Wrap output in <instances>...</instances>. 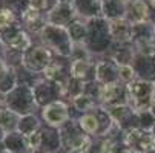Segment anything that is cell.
Masks as SVG:
<instances>
[{
    "label": "cell",
    "instance_id": "obj_14",
    "mask_svg": "<svg viewBox=\"0 0 155 153\" xmlns=\"http://www.w3.org/2000/svg\"><path fill=\"white\" fill-rule=\"evenodd\" d=\"M69 75L72 78L81 80L84 83L95 80V61L94 60H71L69 61Z\"/></svg>",
    "mask_w": 155,
    "mask_h": 153
},
{
    "label": "cell",
    "instance_id": "obj_35",
    "mask_svg": "<svg viewBox=\"0 0 155 153\" xmlns=\"http://www.w3.org/2000/svg\"><path fill=\"white\" fill-rule=\"evenodd\" d=\"M6 107V95L5 94H0V110Z\"/></svg>",
    "mask_w": 155,
    "mask_h": 153
},
{
    "label": "cell",
    "instance_id": "obj_12",
    "mask_svg": "<svg viewBox=\"0 0 155 153\" xmlns=\"http://www.w3.org/2000/svg\"><path fill=\"white\" fill-rule=\"evenodd\" d=\"M109 21V32L112 43L115 45H129L132 43V23L127 18H115Z\"/></svg>",
    "mask_w": 155,
    "mask_h": 153
},
{
    "label": "cell",
    "instance_id": "obj_27",
    "mask_svg": "<svg viewBox=\"0 0 155 153\" xmlns=\"http://www.w3.org/2000/svg\"><path fill=\"white\" fill-rule=\"evenodd\" d=\"M92 147V138L91 135L87 133H81L71 145V150H75V151H80V153H87Z\"/></svg>",
    "mask_w": 155,
    "mask_h": 153
},
{
    "label": "cell",
    "instance_id": "obj_21",
    "mask_svg": "<svg viewBox=\"0 0 155 153\" xmlns=\"http://www.w3.org/2000/svg\"><path fill=\"white\" fill-rule=\"evenodd\" d=\"M68 32L74 45H84L87 38V20L77 17L68 26Z\"/></svg>",
    "mask_w": 155,
    "mask_h": 153
},
{
    "label": "cell",
    "instance_id": "obj_23",
    "mask_svg": "<svg viewBox=\"0 0 155 153\" xmlns=\"http://www.w3.org/2000/svg\"><path fill=\"white\" fill-rule=\"evenodd\" d=\"M78 124H80V127H81V130L84 133L98 136V133H100V121H98L94 110L87 112V113H83L78 118Z\"/></svg>",
    "mask_w": 155,
    "mask_h": 153
},
{
    "label": "cell",
    "instance_id": "obj_34",
    "mask_svg": "<svg viewBox=\"0 0 155 153\" xmlns=\"http://www.w3.org/2000/svg\"><path fill=\"white\" fill-rule=\"evenodd\" d=\"M28 5H29V8H32L35 11H40V12H43V11L48 12L51 9L49 0H28Z\"/></svg>",
    "mask_w": 155,
    "mask_h": 153
},
{
    "label": "cell",
    "instance_id": "obj_30",
    "mask_svg": "<svg viewBox=\"0 0 155 153\" xmlns=\"http://www.w3.org/2000/svg\"><path fill=\"white\" fill-rule=\"evenodd\" d=\"M118 77H120V81L124 83V84H129L134 80H137V72L134 69L132 64H124V66H118Z\"/></svg>",
    "mask_w": 155,
    "mask_h": 153
},
{
    "label": "cell",
    "instance_id": "obj_38",
    "mask_svg": "<svg viewBox=\"0 0 155 153\" xmlns=\"http://www.w3.org/2000/svg\"><path fill=\"white\" fill-rule=\"evenodd\" d=\"M149 110H150V113L155 116V97H153V100H152V103H150V107H149Z\"/></svg>",
    "mask_w": 155,
    "mask_h": 153
},
{
    "label": "cell",
    "instance_id": "obj_16",
    "mask_svg": "<svg viewBox=\"0 0 155 153\" xmlns=\"http://www.w3.org/2000/svg\"><path fill=\"white\" fill-rule=\"evenodd\" d=\"M20 23L23 25V28L29 32H35L40 34V31L45 28V25L48 23L46 20V12L43 14L40 11H35L32 8H26L25 12L20 15Z\"/></svg>",
    "mask_w": 155,
    "mask_h": 153
},
{
    "label": "cell",
    "instance_id": "obj_26",
    "mask_svg": "<svg viewBox=\"0 0 155 153\" xmlns=\"http://www.w3.org/2000/svg\"><path fill=\"white\" fill-rule=\"evenodd\" d=\"M3 144H5V148L9 150L11 153H18L20 150H23L26 147V136L18 133L17 130L15 132H9V133H6Z\"/></svg>",
    "mask_w": 155,
    "mask_h": 153
},
{
    "label": "cell",
    "instance_id": "obj_15",
    "mask_svg": "<svg viewBox=\"0 0 155 153\" xmlns=\"http://www.w3.org/2000/svg\"><path fill=\"white\" fill-rule=\"evenodd\" d=\"M137 77L146 81H155V54L150 55H135V60L132 63Z\"/></svg>",
    "mask_w": 155,
    "mask_h": 153
},
{
    "label": "cell",
    "instance_id": "obj_19",
    "mask_svg": "<svg viewBox=\"0 0 155 153\" xmlns=\"http://www.w3.org/2000/svg\"><path fill=\"white\" fill-rule=\"evenodd\" d=\"M17 84H18L17 71L8 66L5 58H2L0 60V94L8 95Z\"/></svg>",
    "mask_w": 155,
    "mask_h": 153
},
{
    "label": "cell",
    "instance_id": "obj_31",
    "mask_svg": "<svg viewBox=\"0 0 155 153\" xmlns=\"http://www.w3.org/2000/svg\"><path fill=\"white\" fill-rule=\"evenodd\" d=\"M138 121H140V129L152 132V129L155 126V116L150 113V110H141V112H138Z\"/></svg>",
    "mask_w": 155,
    "mask_h": 153
},
{
    "label": "cell",
    "instance_id": "obj_6",
    "mask_svg": "<svg viewBox=\"0 0 155 153\" xmlns=\"http://www.w3.org/2000/svg\"><path fill=\"white\" fill-rule=\"evenodd\" d=\"M0 40L3 41L6 49L18 51V52H23V54L32 46L31 35L23 28V25H21L20 21H17V23H14L11 28L0 32Z\"/></svg>",
    "mask_w": 155,
    "mask_h": 153
},
{
    "label": "cell",
    "instance_id": "obj_40",
    "mask_svg": "<svg viewBox=\"0 0 155 153\" xmlns=\"http://www.w3.org/2000/svg\"><path fill=\"white\" fill-rule=\"evenodd\" d=\"M146 153H155V148H152V150H149V151H146Z\"/></svg>",
    "mask_w": 155,
    "mask_h": 153
},
{
    "label": "cell",
    "instance_id": "obj_13",
    "mask_svg": "<svg viewBox=\"0 0 155 153\" xmlns=\"http://www.w3.org/2000/svg\"><path fill=\"white\" fill-rule=\"evenodd\" d=\"M150 15H152V8H150L149 0H130L129 2L126 18L132 25L150 21Z\"/></svg>",
    "mask_w": 155,
    "mask_h": 153
},
{
    "label": "cell",
    "instance_id": "obj_41",
    "mask_svg": "<svg viewBox=\"0 0 155 153\" xmlns=\"http://www.w3.org/2000/svg\"><path fill=\"white\" fill-rule=\"evenodd\" d=\"M60 2H74V0H60Z\"/></svg>",
    "mask_w": 155,
    "mask_h": 153
},
{
    "label": "cell",
    "instance_id": "obj_3",
    "mask_svg": "<svg viewBox=\"0 0 155 153\" xmlns=\"http://www.w3.org/2000/svg\"><path fill=\"white\" fill-rule=\"evenodd\" d=\"M6 107L20 116L34 113L38 109V104L35 101L32 86L25 84V83H18L6 95Z\"/></svg>",
    "mask_w": 155,
    "mask_h": 153
},
{
    "label": "cell",
    "instance_id": "obj_8",
    "mask_svg": "<svg viewBox=\"0 0 155 153\" xmlns=\"http://www.w3.org/2000/svg\"><path fill=\"white\" fill-rule=\"evenodd\" d=\"M41 118L46 123V126L60 129L71 120V112H69V106L66 101L58 100L54 101L45 107H41Z\"/></svg>",
    "mask_w": 155,
    "mask_h": 153
},
{
    "label": "cell",
    "instance_id": "obj_1",
    "mask_svg": "<svg viewBox=\"0 0 155 153\" xmlns=\"http://www.w3.org/2000/svg\"><path fill=\"white\" fill-rule=\"evenodd\" d=\"M41 45L48 48L52 54H55L60 58H71L74 52V43L69 37L68 28L55 26L51 23H46L38 34Z\"/></svg>",
    "mask_w": 155,
    "mask_h": 153
},
{
    "label": "cell",
    "instance_id": "obj_43",
    "mask_svg": "<svg viewBox=\"0 0 155 153\" xmlns=\"http://www.w3.org/2000/svg\"><path fill=\"white\" fill-rule=\"evenodd\" d=\"M2 153H11V151H9V150H6V148H5V150H3V151H2Z\"/></svg>",
    "mask_w": 155,
    "mask_h": 153
},
{
    "label": "cell",
    "instance_id": "obj_32",
    "mask_svg": "<svg viewBox=\"0 0 155 153\" xmlns=\"http://www.w3.org/2000/svg\"><path fill=\"white\" fill-rule=\"evenodd\" d=\"M41 142H43V136H41V130H38V132L26 136V150L34 153L37 151L40 147H41Z\"/></svg>",
    "mask_w": 155,
    "mask_h": 153
},
{
    "label": "cell",
    "instance_id": "obj_42",
    "mask_svg": "<svg viewBox=\"0 0 155 153\" xmlns=\"http://www.w3.org/2000/svg\"><path fill=\"white\" fill-rule=\"evenodd\" d=\"M69 153H80V151H75V150H69Z\"/></svg>",
    "mask_w": 155,
    "mask_h": 153
},
{
    "label": "cell",
    "instance_id": "obj_2",
    "mask_svg": "<svg viewBox=\"0 0 155 153\" xmlns=\"http://www.w3.org/2000/svg\"><path fill=\"white\" fill-rule=\"evenodd\" d=\"M84 45L92 55H106L112 45V38L109 32V21L104 17L87 20V38Z\"/></svg>",
    "mask_w": 155,
    "mask_h": 153
},
{
    "label": "cell",
    "instance_id": "obj_4",
    "mask_svg": "<svg viewBox=\"0 0 155 153\" xmlns=\"http://www.w3.org/2000/svg\"><path fill=\"white\" fill-rule=\"evenodd\" d=\"M127 95H129V106L134 107L137 112L149 110L150 103L153 100V83L137 78L132 83L126 84Z\"/></svg>",
    "mask_w": 155,
    "mask_h": 153
},
{
    "label": "cell",
    "instance_id": "obj_5",
    "mask_svg": "<svg viewBox=\"0 0 155 153\" xmlns=\"http://www.w3.org/2000/svg\"><path fill=\"white\" fill-rule=\"evenodd\" d=\"M54 60V54L45 48L43 45L31 46L25 54H23V68L35 75H41L49 64Z\"/></svg>",
    "mask_w": 155,
    "mask_h": 153
},
{
    "label": "cell",
    "instance_id": "obj_44",
    "mask_svg": "<svg viewBox=\"0 0 155 153\" xmlns=\"http://www.w3.org/2000/svg\"><path fill=\"white\" fill-rule=\"evenodd\" d=\"M152 133H153V136H155V126H153V129H152Z\"/></svg>",
    "mask_w": 155,
    "mask_h": 153
},
{
    "label": "cell",
    "instance_id": "obj_11",
    "mask_svg": "<svg viewBox=\"0 0 155 153\" xmlns=\"http://www.w3.org/2000/svg\"><path fill=\"white\" fill-rule=\"evenodd\" d=\"M95 80L100 84H109L120 81L118 64L109 57H103L95 61Z\"/></svg>",
    "mask_w": 155,
    "mask_h": 153
},
{
    "label": "cell",
    "instance_id": "obj_20",
    "mask_svg": "<svg viewBox=\"0 0 155 153\" xmlns=\"http://www.w3.org/2000/svg\"><path fill=\"white\" fill-rule=\"evenodd\" d=\"M101 2L103 0H74V6L78 17L84 20H91L101 15Z\"/></svg>",
    "mask_w": 155,
    "mask_h": 153
},
{
    "label": "cell",
    "instance_id": "obj_29",
    "mask_svg": "<svg viewBox=\"0 0 155 153\" xmlns=\"http://www.w3.org/2000/svg\"><path fill=\"white\" fill-rule=\"evenodd\" d=\"M2 3H3L2 8H6V9L12 11L18 18H20L21 14L25 12V9L29 6L28 5V0H2Z\"/></svg>",
    "mask_w": 155,
    "mask_h": 153
},
{
    "label": "cell",
    "instance_id": "obj_37",
    "mask_svg": "<svg viewBox=\"0 0 155 153\" xmlns=\"http://www.w3.org/2000/svg\"><path fill=\"white\" fill-rule=\"evenodd\" d=\"M118 153H137V151H135V150H132V148H129V147H126V145H124V148H121V150H120Z\"/></svg>",
    "mask_w": 155,
    "mask_h": 153
},
{
    "label": "cell",
    "instance_id": "obj_18",
    "mask_svg": "<svg viewBox=\"0 0 155 153\" xmlns=\"http://www.w3.org/2000/svg\"><path fill=\"white\" fill-rule=\"evenodd\" d=\"M129 2L130 0H103L101 2V15L106 20L126 18Z\"/></svg>",
    "mask_w": 155,
    "mask_h": 153
},
{
    "label": "cell",
    "instance_id": "obj_25",
    "mask_svg": "<svg viewBox=\"0 0 155 153\" xmlns=\"http://www.w3.org/2000/svg\"><path fill=\"white\" fill-rule=\"evenodd\" d=\"M18 121H20V115H17L15 112L9 110L8 107H5V109L0 110V127H2L6 133L15 132L17 126H18Z\"/></svg>",
    "mask_w": 155,
    "mask_h": 153
},
{
    "label": "cell",
    "instance_id": "obj_46",
    "mask_svg": "<svg viewBox=\"0 0 155 153\" xmlns=\"http://www.w3.org/2000/svg\"><path fill=\"white\" fill-rule=\"evenodd\" d=\"M45 153H49V151H45Z\"/></svg>",
    "mask_w": 155,
    "mask_h": 153
},
{
    "label": "cell",
    "instance_id": "obj_45",
    "mask_svg": "<svg viewBox=\"0 0 155 153\" xmlns=\"http://www.w3.org/2000/svg\"><path fill=\"white\" fill-rule=\"evenodd\" d=\"M153 95H155V81H153Z\"/></svg>",
    "mask_w": 155,
    "mask_h": 153
},
{
    "label": "cell",
    "instance_id": "obj_39",
    "mask_svg": "<svg viewBox=\"0 0 155 153\" xmlns=\"http://www.w3.org/2000/svg\"><path fill=\"white\" fill-rule=\"evenodd\" d=\"M5 138H6V132H5V130H3L2 127H0V142H3V141H5Z\"/></svg>",
    "mask_w": 155,
    "mask_h": 153
},
{
    "label": "cell",
    "instance_id": "obj_7",
    "mask_svg": "<svg viewBox=\"0 0 155 153\" xmlns=\"http://www.w3.org/2000/svg\"><path fill=\"white\" fill-rule=\"evenodd\" d=\"M98 104L103 107H114L121 104H129V95H127V87L124 83H109L101 84L100 95H98Z\"/></svg>",
    "mask_w": 155,
    "mask_h": 153
},
{
    "label": "cell",
    "instance_id": "obj_10",
    "mask_svg": "<svg viewBox=\"0 0 155 153\" xmlns=\"http://www.w3.org/2000/svg\"><path fill=\"white\" fill-rule=\"evenodd\" d=\"M123 142L126 147L135 150L137 153H146L152 148H155V136L149 130L135 129L126 132L123 135Z\"/></svg>",
    "mask_w": 155,
    "mask_h": 153
},
{
    "label": "cell",
    "instance_id": "obj_33",
    "mask_svg": "<svg viewBox=\"0 0 155 153\" xmlns=\"http://www.w3.org/2000/svg\"><path fill=\"white\" fill-rule=\"evenodd\" d=\"M115 141L112 136H104L100 144V153H115Z\"/></svg>",
    "mask_w": 155,
    "mask_h": 153
},
{
    "label": "cell",
    "instance_id": "obj_17",
    "mask_svg": "<svg viewBox=\"0 0 155 153\" xmlns=\"http://www.w3.org/2000/svg\"><path fill=\"white\" fill-rule=\"evenodd\" d=\"M135 48L132 43H129V45H115V43H112L109 48V51L106 52V57L112 58L118 66H124V64H132L135 60Z\"/></svg>",
    "mask_w": 155,
    "mask_h": 153
},
{
    "label": "cell",
    "instance_id": "obj_24",
    "mask_svg": "<svg viewBox=\"0 0 155 153\" xmlns=\"http://www.w3.org/2000/svg\"><path fill=\"white\" fill-rule=\"evenodd\" d=\"M71 104H72V107L75 109L77 112H80L83 115V113H87V112H92L94 109L98 106V101L83 92V94L77 95L75 98H72L71 100Z\"/></svg>",
    "mask_w": 155,
    "mask_h": 153
},
{
    "label": "cell",
    "instance_id": "obj_36",
    "mask_svg": "<svg viewBox=\"0 0 155 153\" xmlns=\"http://www.w3.org/2000/svg\"><path fill=\"white\" fill-rule=\"evenodd\" d=\"M5 54H6V46L3 45V41L0 40V60L5 58Z\"/></svg>",
    "mask_w": 155,
    "mask_h": 153
},
{
    "label": "cell",
    "instance_id": "obj_28",
    "mask_svg": "<svg viewBox=\"0 0 155 153\" xmlns=\"http://www.w3.org/2000/svg\"><path fill=\"white\" fill-rule=\"evenodd\" d=\"M17 21H18V17L12 11H9L6 8H0V32L11 28Z\"/></svg>",
    "mask_w": 155,
    "mask_h": 153
},
{
    "label": "cell",
    "instance_id": "obj_22",
    "mask_svg": "<svg viewBox=\"0 0 155 153\" xmlns=\"http://www.w3.org/2000/svg\"><path fill=\"white\" fill-rule=\"evenodd\" d=\"M41 130V123L38 121V118L31 113V115H25V116H20L18 126H17V132L21 133L23 136H29L35 132Z\"/></svg>",
    "mask_w": 155,
    "mask_h": 153
},
{
    "label": "cell",
    "instance_id": "obj_9",
    "mask_svg": "<svg viewBox=\"0 0 155 153\" xmlns=\"http://www.w3.org/2000/svg\"><path fill=\"white\" fill-rule=\"evenodd\" d=\"M77 17L78 14L74 6V2H60L46 12L48 23L61 26V28H68Z\"/></svg>",
    "mask_w": 155,
    "mask_h": 153
}]
</instances>
